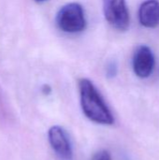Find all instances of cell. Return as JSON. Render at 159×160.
Listing matches in <instances>:
<instances>
[{
	"label": "cell",
	"instance_id": "1",
	"mask_svg": "<svg viewBox=\"0 0 159 160\" xmlns=\"http://www.w3.org/2000/svg\"><path fill=\"white\" fill-rule=\"evenodd\" d=\"M79 91L82 112L90 121L106 126L114 123L110 108L90 80L85 78L79 80Z\"/></svg>",
	"mask_w": 159,
	"mask_h": 160
},
{
	"label": "cell",
	"instance_id": "2",
	"mask_svg": "<svg viewBox=\"0 0 159 160\" xmlns=\"http://www.w3.org/2000/svg\"><path fill=\"white\" fill-rule=\"evenodd\" d=\"M60 30L69 34L80 33L86 27V19L82 7L78 3H69L60 8L56 16Z\"/></svg>",
	"mask_w": 159,
	"mask_h": 160
},
{
	"label": "cell",
	"instance_id": "3",
	"mask_svg": "<svg viewBox=\"0 0 159 160\" xmlns=\"http://www.w3.org/2000/svg\"><path fill=\"white\" fill-rule=\"evenodd\" d=\"M104 15L108 22L119 31H126L129 26V12L126 0H103Z\"/></svg>",
	"mask_w": 159,
	"mask_h": 160
},
{
	"label": "cell",
	"instance_id": "4",
	"mask_svg": "<svg viewBox=\"0 0 159 160\" xmlns=\"http://www.w3.org/2000/svg\"><path fill=\"white\" fill-rule=\"evenodd\" d=\"M48 140L52 149L60 160H73V150L66 130L53 126L48 131Z\"/></svg>",
	"mask_w": 159,
	"mask_h": 160
},
{
	"label": "cell",
	"instance_id": "5",
	"mask_svg": "<svg viewBox=\"0 0 159 160\" xmlns=\"http://www.w3.org/2000/svg\"><path fill=\"white\" fill-rule=\"evenodd\" d=\"M132 63L134 73L139 78L145 79L148 78L154 71L156 65L155 55L148 46L142 45L135 51Z\"/></svg>",
	"mask_w": 159,
	"mask_h": 160
},
{
	"label": "cell",
	"instance_id": "6",
	"mask_svg": "<svg viewBox=\"0 0 159 160\" xmlns=\"http://www.w3.org/2000/svg\"><path fill=\"white\" fill-rule=\"evenodd\" d=\"M139 20L146 28H156L159 25V1L146 0L139 9Z\"/></svg>",
	"mask_w": 159,
	"mask_h": 160
},
{
	"label": "cell",
	"instance_id": "7",
	"mask_svg": "<svg viewBox=\"0 0 159 160\" xmlns=\"http://www.w3.org/2000/svg\"><path fill=\"white\" fill-rule=\"evenodd\" d=\"M92 160H112V156L109 151L101 150V151L97 152L93 156Z\"/></svg>",
	"mask_w": 159,
	"mask_h": 160
},
{
	"label": "cell",
	"instance_id": "8",
	"mask_svg": "<svg viewBox=\"0 0 159 160\" xmlns=\"http://www.w3.org/2000/svg\"><path fill=\"white\" fill-rule=\"evenodd\" d=\"M117 71H118V68H117V65L115 62H111L108 64V66L106 68V74H107L108 78L115 77L117 74Z\"/></svg>",
	"mask_w": 159,
	"mask_h": 160
},
{
	"label": "cell",
	"instance_id": "9",
	"mask_svg": "<svg viewBox=\"0 0 159 160\" xmlns=\"http://www.w3.org/2000/svg\"><path fill=\"white\" fill-rule=\"evenodd\" d=\"M42 92H43V94H45V95H49V94H51V92H52V88H51V86H50V85H48V84L43 85V87H42Z\"/></svg>",
	"mask_w": 159,
	"mask_h": 160
},
{
	"label": "cell",
	"instance_id": "10",
	"mask_svg": "<svg viewBox=\"0 0 159 160\" xmlns=\"http://www.w3.org/2000/svg\"><path fill=\"white\" fill-rule=\"evenodd\" d=\"M36 2H37V3H42V2H45V1H47V0H35Z\"/></svg>",
	"mask_w": 159,
	"mask_h": 160
}]
</instances>
